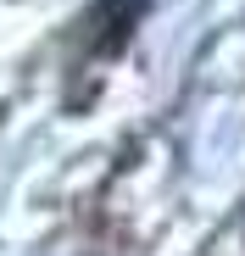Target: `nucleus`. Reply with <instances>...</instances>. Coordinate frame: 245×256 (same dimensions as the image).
<instances>
[]
</instances>
